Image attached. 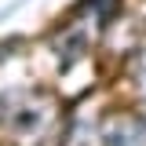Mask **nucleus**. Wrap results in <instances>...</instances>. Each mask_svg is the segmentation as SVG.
<instances>
[{"mask_svg": "<svg viewBox=\"0 0 146 146\" xmlns=\"http://www.w3.org/2000/svg\"><path fill=\"white\" fill-rule=\"evenodd\" d=\"M139 88H143V95H146V55L139 58Z\"/></svg>", "mask_w": 146, "mask_h": 146, "instance_id": "2", "label": "nucleus"}, {"mask_svg": "<svg viewBox=\"0 0 146 146\" xmlns=\"http://www.w3.org/2000/svg\"><path fill=\"white\" fill-rule=\"evenodd\" d=\"M110 139H113V146H146V124L124 117L121 124L110 131Z\"/></svg>", "mask_w": 146, "mask_h": 146, "instance_id": "1", "label": "nucleus"}]
</instances>
